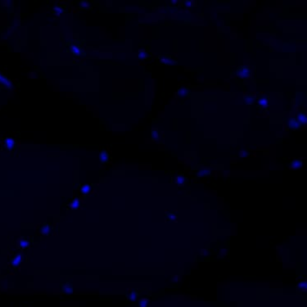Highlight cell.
I'll return each instance as SVG.
<instances>
[{
    "label": "cell",
    "mask_w": 307,
    "mask_h": 307,
    "mask_svg": "<svg viewBox=\"0 0 307 307\" xmlns=\"http://www.w3.org/2000/svg\"><path fill=\"white\" fill-rule=\"evenodd\" d=\"M110 159H111V156H110V154H109V152L107 151L103 150L100 152V154H99V161H100L101 164H103V165L108 164L109 161H110Z\"/></svg>",
    "instance_id": "cell-4"
},
{
    "label": "cell",
    "mask_w": 307,
    "mask_h": 307,
    "mask_svg": "<svg viewBox=\"0 0 307 307\" xmlns=\"http://www.w3.org/2000/svg\"><path fill=\"white\" fill-rule=\"evenodd\" d=\"M150 301L148 298H142L138 301V307H148Z\"/></svg>",
    "instance_id": "cell-24"
},
{
    "label": "cell",
    "mask_w": 307,
    "mask_h": 307,
    "mask_svg": "<svg viewBox=\"0 0 307 307\" xmlns=\"http://www.w3.org/2000/svg\"><path fill=\"white\" fill-rule=\"evenodd\" d=\"M188 94H189V89L187 87L179 88L178 90V93H177L178 97H179V98H185L188 96Z\"/></svg>",
    "instance_id": "cell-17"
},
{
    "label": "cell",
    "mask_w": 307,
    "mask_h": 307,
    "mask_svg": "<svg viewBox=\"0 0 307 307\" xmlns=\"http://www.w3.org/2000/svg\"><path fill=\"white\" fill-rule=\"evenodd\" d=\"M296 119L301 124H306L307 123V115L306 111H300L296 115Z\"/></svg>",
    "instance_id": "cell-9"
},
{
    "label": "cell",
    "mask_w": 307,
    "mask_h": 307,
    "mask_svg": "<svg viewBox=\"0 0 307 307\" xmlns=\"http://www.w3.org/2000/svg\"><path fill=\"white\" fill-rule=\"evenodd\" d=\"M287 124H288V126L290 129L294 130H296L300 129L301 126H302V124L298 121V120L295 117L289 119L288 120V122H287Z\"/></svg>",
    "instance_id": "cell-5"
},
{
    "label": "cell",
    "mask_w": 307,
    "mask_h": 307,
    "mask_svg": "<svg viewBox=\"0 0 307 307\" xmlns=\"http://www.w3.org/2000/svg\"><path fill=\"white\" fill-rule=\"evenodd\" d=\"M30 242H29L27 239H25V238H21L19 241L20 247L22 249L27 248L30 246Z\"/></svg>",
    "instance_id": "cell-22"
},
{
    "label": "cell",
    "mask_w": 307,
    "mask_h": 307,
    "mask_svg": "<svg viewBox=\"0 0 307 307\" xmlns=\"http://www.w3.org/2000/svg\"><path fill=\"white\" fill-rule=\"evenodd\" d=\"M0 84L1 85H4L6 88H7V89H11L12 88H13V85H12V83L7 79L5 77V76H3L2 74H0Z\"/></svg>",
    "instance_id": "cell-15"
},
{
    "label": "cell",
    "mask_w": 307,
    "mask_h": 307,
    "mask_svg": "<svg viewBox=\"0 0 307 307\" xmlns=\"http://www.w3.org/2000/svg\"><path fill=\"white\" fill-rule=\"evenodd\" d=\"M258 104L260 105L261 107H263V108H265V107H267L269 106V101H268V99L266 98H261L260 100H259V102H258Z\"/></svg>",
    "instance_id": "cell-25"
},
{
    "label": "cell",
    "mask_w": 307,
    "mask_h": 307,
    "mask_svg": "<svg viewBox=\"0 0 307 307\" xmlns=\"http://www.w3.org/2000/svg\"><path fill=\"white\" fill-rule=\"evenodd\" d=\"M239 156H240V157H247L250 156V153L247 151L242 150L240 151V152H239Z\"/></svg>",
    "instance_id": "cell-28"
},
{
    "label": "cell",
    "mask_w": 307,
    "mask_h": 307,
    "mask_svg": "<svg viewBox=\"0 0 307 307\" xmlns=\"http://www.w3.org/2000/svg\"><path fill=\"white\" fill-rule=\"evenodd\" d=\"M4 145L7 151H13L16 146V141L12 137H7L4 140Z\"/></svg>",
    "instance_id": "cell-7"
},
{
    "label": "cell",
    "mask_w": 307,
    "mask_h": 307,
    "mask_svg": "<svg viewBox=\"0 0 307 307\" xmlns=\"http://www.w3.org/2000/svg\"><path fill=\"white\" fill-rule=\"evenodd\" d=\"M138 56L140 59H148V54L145 50H139L138 53Z\"/></svg>",
    "instance_id": "cell-26"
},
{
    "label": "cell",
    "mask_w": 307,
    "mask_h": 307,
    "mask_svg": "<svg viewBox=\"0 0 307 307\" xmlns=\"http://www.w3.org/2000/svg\"><path fill=\"white\" fill-rule=\"evenodd\" d=\"M165 218L168 222H175L178 220V212L176 210H167L165 214Z\"/></svg>",
    "instance_id": "cell-3"
},
{
    "label": "cell",
    "mask_w": 307,
    "mask_h": 307,
    "mask_svg": "<svg viewBox=\"0 0 307 307\" xmlns=\"http://www.w3.org/2000/svg\"><path fill=\"white\" fill-rule=\"evenodd\" d=\"M22 261V254L21 253H17L13 256L12 260L10 261L11 265H13V268H17L21 265V263Z\"/></svg>",
    "instance_id": "cell-8"
},
{
    "label": "cell",
    "mask_w": 307,
    "mask_h": 307,
    "mask_svg": "<svg viewBox=\"0 0 307 307\" xmlns=\"http://www.w3.org/2000/svg\"><path fill=\"white\" fill-rule=\"evenodd\" d=\"M173 278H175V279H173V281H179L180 280V276L179 275H175Z\"/></svg>",
    "instance_id": "cell-32"
},
{
    "label": "cell",
    "mask_w": 307,
    "mask_h": 307,
    "mask_svg": "<svg viewBox=\"0 0 307 307\" xmlns=\"http://www.w3.org/2000/svg\"><path fill=\"white\" fill-rule=\"evenodd\" d=\"M178 2H177L176 0H175V1H172V3H177Z\"/></svg>",
    "instance_id": "cell-33"
},
{
    "label": "cell",
    "mask_w": 307,
    "mask_h": 307,
    "mask_svg": "<svg viewBox=\"0 0 307 307\" xmlns=\"http://www.w3.org/2000/svg\"><path fill=\"white\" fill-rule=\"evenodd\" d=\"M211 173H212V170L210 168H202V169L198 170L197 176L199 178H206V177L210 175Z\"/></svg>",
    "instance_id": "cell-10"
},
{
    "label": "cell",
    "mask_w": 307,
    "mask_h": 307,
    "mask_svg": "<svg viewBox=\"0 0 307 307\" xmlns=\"http://www.w3.org/2000/svg\"><path fill=\"white\" fill-rule=\"evenodd\" d=\"M39 231H40V233H41L43 235H49V234L52 233V228L50 224H44V225L40 228Z\"/></svg>",
    "instance_id": "cell-13"
},
{
    "label": "cell",
    "mask_w": 307,
    "mask_h": 307,
    "mask_svg": "<svg viewBox=\"0 0 307 307\" xmlns=\"http://www.w3.org/2000/svg\"><path fill=\"white\" fill-rule=\"evenodd\" d=\"M297 289L301 292H306L307 289V283L306 280L301 279L300 281L297 283Z\"/></svg>",
    "instance_id": "cell-20"
},
{
    "label": "cell",
    "mask_w": 307,
    "mask_h": 307,
    "mask_svg": "<svg viewBox=\"0 0 307 307\" xmlns=\"http://www.w3.org/2000/svg\"><path fill=\"white\" fill-rule=\"evenodd\" d=\"M152 139L153 141H157L160 139V132L157 129H153L152 130Z\"/></svg>",
    "instance_id": "cell-23"
},
{
    "label": "cell",
    "mask_w": 307,
    "mask_h": 307,
    "mask_svg": "<svg viewBox=\"0 0 307 307\" xmlns=\"http://www.w3.org/2000/svg\"><path fill=\"white\" fill-rule=\"evenodd\" d=\"M193 1H185V6L192 7L193 6Z\"/></svg>",
    "instance_id": "cell-31"
},
{
    "label": "cell",
    "mask_w": 307,
    "mask_h": 307,
    "mask_svg": "<svg viewBox=\"0 0 307 307\" xmlns=\"http://www.w3.org/2000/svg\"><path fill=\"white\" fill-rule=\"evenodd\" d=\"M71 51L73 53V55L75 57H79L82 53V50L81 48L77 45H71Z\"/></svg>",
    "instance_id": "cell-19"
},
{
    "label": "cell",
    "mask_w": 307,
    "mask_h": 307,
    "mask_svg": "<svg viewBox=\"0 0 307 307\" xmlns=\"http://www.w3.org/2000/svg\"><path fill=\"white\" fill-rule=\"evenodd\" d=\"M54 12H55V14L57 15V16H60L62 13H63V10L61 8V7H54Z\"/></svg>",
    "instance_id": "cell-29"
},
{
    "label": "cell",
    "mask_w": 307,
    "mask_h": 307,
    "mask_svg": "<svg viewBox=\"0 0 307 307\" xmlns=\"http://www.w3.org/2000/svg\"><path fill=\"white\" fill-rule=\"evenodd\" d=\"M92 191V187L91 185L89 184H84L81 186L80 188V193L83 194V195H88L91 193Z\"/></svg>",
    "instance_id": "cell-18"
},
{
    "label": "cell",
    "mask_w": 307,
    "mask_h": 307,
    "mask_svg": "<svg viewBox=\"0 0 307 307\" xmlns=\"http://www.w3.org/2000/svg\"><path fill=\"white\" fill-rule=\"evenodd\" d=\"M160 61L161 63L166 64V65H172L176 62V61L174 58H172L170 56H163L160 58Z\"/></svg>",
    "instance_id": "cell-14"
},
{
    "label": "cell",
    "mask_w": 307,
    "mask_h": 307,
    "mask_svg": "<svg viewBox=\"0 0 307 307\" xmlns=\"http://www.w3.org/2000/svg\"><path fill=\"white\" fill-rule=\"evenodd\" d=\"M251 73H252V71L251 68H249L247 66H239L237 71H236V75L239 78L243 79H248L251 75Z\"/></svg>",
    "instance_id": "cell-1"
},
{
    "label": "cell",
    "mask_w": 307,
    "mask_h": 307,
    "mask_svg": "<svg viewBox=\"0 0 307 307\" xmlns=\"http://www.w3.org/2000/svg\"><path fill=\"white\" fill-rule=\"evenodd\" d=\"M175 183L178 186H183L187 183V178L183 175H178L175 177Z\"/></svg>",
    "instance_id": "cell-11"
},
{
    "label": "cell",
    "mask_w": 307,
    "mask_h": 307,
    "mask_svg": "<svg viewBox=\"0 0 307 307\" xmlns=\"http://www.w3.org/2000/svg\"><path fill=\"white\" fill-rule=\"evenodd\" d=\"M61 291L62 292L65 294H71L73 293V285L71 281L70 280H65L61 283Z\"/></svg>",
    "instance_id": "cell-2"
},
{
    "label": "cell",
    "mask_w": 307,
    "mask_h": 307,
    "mask_svg": "<svg viewBox=\"0 0 307 307\" xmlns=\"http://www.w3.org/2000/svg\"><path fill=\"white\" fill-rule=\"evenodd\" d=\"M80 7L83 8H88L89 7V3L88 1H82L80 2Z\"/></svg>",
    "instance_id": "cell-30"
},
{
    "label": "cell",
    "mask_w": 307,
    "mask_h": 307,
    "mask_svg": "<svg viewBox=\"0 0 307 307\" xmlns=\"http://www.w3.org/2000/svg\"><path fill=\"white\" fill-rule=\"evenodd\" d=\"M255 100V97L252 93H247L244 96V102L247 105H252Z\"/></svg>",
    "instance_id": "cell-16"
},
{
    "label": "cell",
    "mask_w": 307,
    "mask_h": 307,
    "mask_svg": "<svg viewBox=\"0 0 307 307\" xmlns=\"http://www.w3.org/2000/svg\"><path fill=\"white\" fill-rule=\"evenodd\" d=\"M138 296V292L136 289H130L127 293V298L132 302L136 301Z\"/></svg>",
    "instance_id": "cell-12"
},
{
    "label": "cell",
    "mask_w": 307,
    "mask_h": 307,
    "mask_svg": "<svg viewBox=\"0 0 307 307\" xmlns=\"http://www.w3.org/2000/svg\"><path fill=\"white\" fill-rule=\"evenodd\" d=\"M81 206V202L79 198H74L72 200V202L70 204V207L72 210H76L79 208V206Z\"/></svg>",
    "instance_id": "cell-21"
},
{
    "label": "cell",
    "mask_w": 307,
    "mask_h": 307,
    "mask_svg": "<svg viewBox=\"0 0 307 307\" xmlns=\"http://www.w3.org/2000/svg\"><path fill=\"white\" fill-rule=\"evenodd\" d=\"M200 255H202V256H207V255H210L209 250L206 248L201 249V251H200Z\"/></svg>",
    "instance_id": "cell-27"
},
{
    "label": "cell",
    "mask_w": 307,
    "mask_h": 307,
    "mask_svg": "<svg viewBox=\"0 0 307 307\" xmlns=\"http://www.w3.org/2000/svg\"><path fill=\"white\" fill-rule=\"evenodd\" d=\"M303 167V161L300 159H294L290 161L289 164V170H299Z\"/></svg>",
    "instance_id": "cell-6"
}]
</instances>
